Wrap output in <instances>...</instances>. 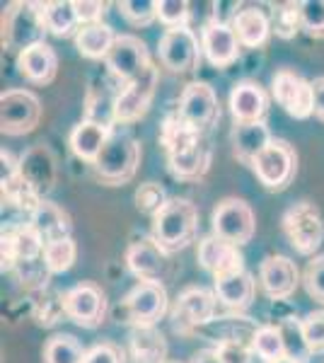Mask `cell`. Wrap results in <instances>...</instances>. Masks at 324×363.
I'll use <instances>...</instances> for the list:
<instances>
[{
  "instance_id": "6da1fadb",
  "label": "cell",
  "mask_w": 324,
  "mask_h": 363,
  "mask_svg": "<svg viewBox=\"0 0 324 363\" xmlns=\"http://www.w3.org/2000/svg\"><path fill=\"white\" fill-rule=\"evenodd\" d=\"M160 140L167 153L169 172L179 179H199L211 165V145L203 133L194 131L179 119V114H169L162 124Z\"/></svg>"
},
{
  "instance_id": "7a4b0ae2",
  "label": "cell",
  "mask_w": 324,
  "mask_h": 363,
  "mask_svg": "<svg viewBox=\"0 0 324 363\" xmlns=\"http://www.w3.org/2000/svg\"><path fill=\"white\" fill-rule=\"evenodd\" d=\"M199 235V208L189 199H169L152 218V240L164 255L184 250Z\"/></svg>"
},
{
  "instance_id": "3957f363",
  "label": "cell",
  "mask_w": 324,
  "mask_h": 363,
  "mask_svg": "<svg viewBox=\"0 0 324 363\" xmlns=\"http://www.w3.org/2000/svg\"><path fill=\"white\" fill-rule=\"evenodd\" d=\"M140 165V143L128 133L114 131L95 160L97 177L109 186L126 184L135 177Z\"/></svg>"
},
{
  "instance_id": "277c9868",
  "label": "cell",
  "mask_w": 324,
  "mask_h": 363,
  "mask_svg": "<svg viewBox=\"0 0 324 363\" xmlns=\"http://www.w3.org/2000/svg\"><path fill=\"white\" fill-rule=\"evenodd\" d=\"M250 167L269 191H281L296 179L298 153L288 140L274 138L267 148L255 157V162H252Z\"/></svg>"
},
{
  "instance_id": "5b68a950",
  "label": "cell",
  "mask_w": 324,
  "mask_h": 363,
  "mask_svg": "<svg viewBox=\"0 0 324 363\" xmlns=\"http://www.w3.org/2000/svg\"><path fill=\"white\" fill-rule=\"evenodd\" d=\"M211 223H213V235L235 245V247H242V245L252 242L257 230L255 211H252V206L245 199L238 196H228L223 201H218L213 216H211Z\"/></svg>"
},
{
  "instance_id": "8992f818",
  "label": "cell",
  "mask_w": 324,
  "mask_h": 363,
  "mask_svg": "<svg viewBox=\"0 0 324 363\" xmlns=\"http://www.w3.org/2000/svg\"><path fill=\"white\" fill-rule=\"evenodd\" d=\"M121 310L133 327H155L169 310L167 291L155 281H138L121 301Z\"/></svg>"
},
{
  "instance_id": "52a82bcc",
  "label": "cell",
  "mask_w": 324,
  "mask_h": 363,
  "mask_svg": "<svg viewBox=\"0 0 324 363\" xmlns=\"http://www.w3.org/2000/svg\"><path fill=\"white\" fill-rule=\"evenodd\" d=\"M157 80H160V70H157L155 63H150L138 78L123 85L114 97L111 121H116V124H133L140 116L148 114V107L152 97H155Z\"/></svg>"
},
{
  "instance_id": "ba28073f",
  "label": "cell",
  "mask_w": 324,
  "mask_h": 363,
  "mask_svg": "<svg viewBox=\"0 0 324 363\" xmlns=\"http://www.w3.org/2000/svg\"><path fill=\"white\" fill-rule=\"evenodd\" d=\"M201 42L194 34V29L186 27H172L164 29V34L157 42V58L160 66L167 68L169 73H191L201 63Z\"/></svg>"
},
{
  "instance_id": "9c48e42d",
  "label": "cell",
  "mask_w": 324,
  "mask_h": 363,
  "mask_svg": "<svg viewBox=\"0 0 324 363\" xmlns=\"http://www.w3.org/2000/svg\"><path fill=\"white\" fill-rule=\"evenodd\" d=\"M284 233L300 255H315L324 242V220L315 203H293L284 213Z\"/></svg>"
},
{
  "instance_id": "30bf717a",
  "label": "cell",
  "mask_w": 324,
  "mask_h": 363,
  "mask_svg": "<svg viewBox=\"0 0 324 363\" xmlns=\"http://www.w3.org/2000/svg\"><path fill=\"white\" fill-rule=\"evenodd\" d=\"M271 95L293 119H308L315 114V92L312 83L291 68H281L271 80Z\"/></svg>"
},
{
  "instance_id": "8fae6325",
  "label": "cell",
  "mask_w": 324,
  "mask_h": 363,
  "mask_svg": "<svg viewBox=\"0 0 324 363\" xmlns=\"http://www.w3.org/2000/svg\"><path fill=\"white\" fill-rule=\"evenodd\" d=\"M41 121V99L32 90H8L0 97V128L5 136H25Z\"/></svg>"
},
{
  "instance_id": "7c38bea8",
  "label": "cell",
  "mask_w": 324,
  "mask_h": 363,
  "mask_svg": "<svg viewBox=\"0 0 324 363\" xmlns=\"http://www.w3.org/2000/svg\"><path fill=\"white\" fill-rule=\"evenodd\" d=\"M61 303H63V313L75 325L85 327V330L99 327L104 322V315H107V296L92 281H82V284L66 291Z\"/></svg>"
},
{
  "instance_id": "4fadbf2b",
  "label": "cell",
  "mask_w": 324,
  "mask_h": 363,
  "mask_svg": "<svg viewBox=\"0 0 324 363\" xmlns=\"http://www.w3.org/2000/svg\"><path fill=\"white\" fill-rule=\"evenodd\" d=\"M177 114L194 131L206 133L218 121V116H220L216 90L208 83H199V80L196 83H189L181 90Z\"/></svg>"
},
{
  "instance_id": "5bb4252c",
  "label": "cell",
  "mask_w": 324,
  "mask_h": 363,
  "mask_svg": "<svg viewBox=\"0 0 324 363\" xmlns=\"http://www.w3.org/2000/svg\"><path fill=\"white\" fill-rule=\"evenodd\" d=\"M104 63H107L109 73L126 85L138 78L152 61L143 39L135 37V34H119L114 46H111L109 56L104 58Z\"/></svg>"
},
{
  "instance_id": "9a60e30c",
  "label": "cell",
  "mask_w": 324,
  "mask_h": 363,
  "mask_svg": "<svg viewBox=\"0 0 324 363\" xmlns=\"http://www.w3.org/2000/svg\"><path fill=\"white\" fill-rule=\"evenodd\" d=\"M218 298L213 291L201 289V286H189L174 301L172 320L179 332H191L201 325H208L216 318Z\"/></svg>"
},
{
  "instance_id": "2e32d148",
  "label": "cell",
  "mask_w": 324,
  "mask_h": 363,
  "mask_svg": "<svg viewBox=\"0 0 324 363\" xmlns=\"http://www.w3.org/2000/svg\"><path fill=\"white\" fill-rule=\"evenodd\" d=\"M259 284H262L264 294L274 301H284L296 294L300 284V272L296 262L284 255H269L259 264Z\"/></svg>"
},
{
  "instance_id": "e0dca14e",
  "label": "cell",
  "mask_w": 324,
  "mask_h": 363,
  "mask_svg": "<svg viewBox=\"0 0 324 363\" xmlns=\"http://www.w3.org/2000/svg\"><path fill=\"white\" fill-rule=\"evenodd\" d=\"M5 34H8V42L13 44L17 51H25L29 46L44 44L46 25H44V17H41L39 3L17 5V10H13V13L8 15Z\"/></svg>"
},
{
  "instance_id": "ac0fdd59",
  "label": "cell",
  "mask_w": 324,
  "mask_h": 363,
  "mask_svg": "<svg viewBox=\"0 0 324 363\" xmlns=\"http://www.w3.org/2000/svg\"><path fill=\"white\" fill-rule=\"evenodd\" d=\"M17 174L29 186V191H34L39 199H44L54 189L56 182V160L51 155V150L46 145L29 148L25 157L17 162Z\"/></svg>"
},
{
  "instance_id": "d6986e66",
  "label": "cell",
  "mask_w": 324,
  "mask_h": 363,
  "mask_svg": "<svg viewBox=\"0 0 324 363\" xmlns=\"http://www.w3.org/2000/svg\"><path fill=\"white\" fill-rule=\"evenodd\" d=\"M201 49L206 58L211 61V66L228 68L240 56V39L235 34V29L230 27V22L216 20L213 17L201 29Z\"/></svg>"
},
{
  "instance_id": "ffe728a7",
  "label": "cell",
  "mask_w": 324,
  "mask_h": 363,
  "mask_svg": "<svg viewBox=\"0 0 324 363\" xmlns=\"http://www.w3.org/2000/svg\"><path fill=\"white\" fill-rule=\"evenodd\" d=\"M199 264L213 279H220L228 277V274L242 272L245 259L235 245L225 242V240H220L218 235H208L199 242Z\"/></svg>"
},
{
  "instance_id": "44dd1931",
  "label": "cell",
  "mask_w": 324,
  "mask_h": 363,
  "mask_svg": "<svg viewBox=\"0 0 324 363\" xmlns=\"http://www.w3.org/2000/svg\"><path fill=\"white\" fill-rule=\"evenodd\" d=\"M269 109V95L255 80H242L230 90V112L235 124H257L264 121Z\"/></svg>"
},
{
  "instance_id": "7402d4cb",
  "label": "cell",
  "mask_w": 324,
  "mask_h": 363,
  "mask_svg": "<svg viewBox=\"0 0 324 363\" xmlns=\"http://www.w3.org/2000/svg\"><path fill=\"white\" fill-rule=\"evenodd\" d=\"M126 264L140 281H155L162 284L164 269H167V255L157 247V242L150 238H140L128 245Z\"/></svg>"
},
{
  "instance_id": "603a6c76",
  "label": "cell",
  "mask_w": 324,
  "mask_h": 363,
  "mask_svg": "<svg viewBox=\"0 0 324 363\" xmlns=\"http://www.w3.org/2000/svg\"><path fill=\"white\" fill-rule=\"evenodd\" d=\"M111 126L107 121H99V119H85L80 121L78 126L70 131L68 136V143H70V150L85 162H92L102 153V148L107 145V140L111 138Z\"/></svg>"
},
{
  "instance_id": "cb8c5ba5",
  "label": "cell",
  "mask_w": 324,
  "mask_h": 363,
  "mask_svg": "<svg viewBox=\"0 0 324 363\" xmlns=\"http://www.w3.org/2000/svg\"><path fill=\"white\" fill-rule=\"evenodd\" d=\"M17 70L34 85L54 83L58 73V56L49 44H37L17 54Z\"/></svg>"
},
{
  "instance_id": "d4e9b609",
  "label": "cell",
  "mask_w": 324,
  "mask_h": 363,
  "mask_svg": "<svg viewBox=\"0 0 324 363\" xmlns=\"http://www.w3.org/2000/svg\"><path fill=\"white\" fill-rule=\"evenodd\" d=\"M213 281H216V286H213L216 298L225 308L235 310V313H242V310L250 308L252 301H255L257 284H255V277H252L247 269L228 274V277H220V279H213Z\"/></svg>"
},
{
  "instance_id": "484cf974",
  "label": "cell",
  "mask_w": 324,
  "mask_h": 363,
  "mask_svg": "<svg viewBox=\"0 0 324 363\" xmlns=\"http://www.w3.org/2000/svg\"><path fill=\"white\" fill-rule=\"evenodd\" d=\"M29 225L39 233L44 245L56 242V240L70 238V218L58 203L49 201V199H41L39 206L29 213Z\"/></svg>"
},
{
  "instance_id": "4316f807",
  "label": "cell",
  "mask_w": 324,
  "mask_h": 363,
  "mask_svg": "<svg viewBox=\"0 0 324 363\" xmlns=\"http://www.w3.org/2000/svg\"><path fill=\"white\" fill-rule=\"evenodd\" d=\"M230 27L238 34L240 46H247V49L262 46L271 34V20L259 8L238 10V13L230 17Z\"/></svg>"
},
{
  "instance_id": "83f0119b",
  "label": "cell",
  "mask_w": 324,
  "mask_h": 363,
  "mask_svg": "<svg viewBox=\"0 0 324 363\" xmlns=\"http://www.w3.org/2000/svg\"><path fill=\"white\" fill-rule=\"evenodd\" d=\"M271 140L274 138H271L269 126L264 124V121H257V124H235L233 148H235L238 160L247 162V165L255 162V157L267 148Z\"/></svg>"
},
{
  "instance_id": "f1b7e54d",
  "label": "cell",
  "mask_w": 324,
  "mask_h": 363,
  "mask_svg": "<svg viewBox=\"0 0 324 363\" xmlns=\"http://www.w3.org/2000/svg\"><path fill=\"white\" fill-rule=\"evenodd\" d=\"M116 37H119V34H116L109 25H104V22H99V25H85L78 29V34H75V49H78L80 56L99 61V58L109 56Z\"/></svg>"
},
{
  "instance_id": "f546056e",
  "label": "cell",
  "mask_w": 324,
  "mask_h": 363,
  "mask_svg": "<svg viewBox=\"0 0 324 363\" xmlns=\"http://www.w3.org/2000/svg\"><path fill=\"white\" fill-rule=\"evenodd\" d=\"M131 356L135 363H164L167 344L155 327H135L131 332Z\"/></svg>"
},
{
  "instance_id": "4dcf8cb0",
  "label": "cell",
  "mask_w": 324,
  "mask_h": 363,
  "mask_svg": "<svg viewBox=\"0 0 324 363\" xmlns=\"http://www.w3.org/2000/svg\"><path fill=\"white\" fill-rule=\"evenodd\" d=\"M41 17H44L46 32L56 34V37H70V34H78L80 22L78 15H75L73 3H63V0H56V3H39Z\"/></svg>"
},
{
  "instance_id": "1f68e13d",
  "label": "cell",
  "mask_w": 324,
  "mask_h": 363,
  "mask_svg": "<svg viewBox=\"0 0 324 363\" xmlns=\"http://www.w3.org/2000/svg\"><path fill=\"white\" fill-rule=\"evenodd\" d=\"M252 351L267 363L286 359L288 344H286L284 330H281V327H274V325L257 327V330L252 332Z\"/></svg>"
},
{
  "instance_id": "d6a6232c",
  "label": "cell",
  "mask_w": 324,
  "mask_h": 363,
  "mask_svg": "<svg viewBox=\"0 0 324 363\" xmlns=\"http://www.w3.org/2000/svg\"><path fill=\"white\" fill-rule=\"evenodd\" d=\"M87 349L73 335H54L44 344V363H82Z\"/></svg>"
},
{
  "instance_id": "836d02e7",
  "label": "cell",
  "mask_w": 324,
  "mask_h": 363,
  "mask_svg": "<svg viewBox=\"0 0 324 363\" xmlns=\"http://www.w3.org/2000/svg\"><path fill=\"white\" fill-rule=\"evenodd\" d=\"M78 259V245L73 238H63L56 242H49L44 247V264L51 274H63Z\"/></svg>"
},
{
  "instance_id": "e575fe53",
  "label": "cell",
  "mask_w": 324,
  "mask_h": 363,
  "mask_svg": "<svg viewBox=\"0 0 324 363\" xmlns=\"http://www.w3.org/2000/svg\"><path fill=\"white\" fill-rule=\"evenodd\" d=\"M300 325V337L310 354H324V310L308 313Z\"/></svg>"
},
{
  "instance_id": "d590c367",
  "label": "cell",
  "mask_w": 324,
  "mask_h": 363,
  "mask_svg": "<svg viewBox=\"0 0 324 363\" xmlns=\"http://www.w3.org/2000/svg\"><path fill=\"white\" fill-rule=\"evenodd\" d=\"M167 201L169 199L157 182H145V184H140L138 189H135V208H138L140 213L152 216V218L160 213Z\"/></svg>"
},
{
  "instance_id": "8d00e7d4",
  "label": "cell",
  "mask_w": 324,
  "mask_h": 363,
  "mask_svg": "<svg viewBox=\"0 0 324 363\" xmlns=\"http://www.w3.org/2000/svg\"><path fill=\"white\" fill-rule=\"evenodd\" d=\"M300 27L315 39H324V0H305L298 3Z\"/></svg>"
},
{
  "instance_id": "74e56055",
  "label": "cell",
  "mask_w": 324,
  "mask_h": 363,
  "mask_svg": "<svg viewBox=\"0 0 324 363\" xmlns=\"http://www.w3.org/2000/svg\"><path fill=\"white\" fill-rule=\"evenodd\" d=\"M116 8L135 27H148L157 17V0H123Z\"/></svg>"
},
{
  "instance_id": "f35d334b",
  "label": "cell",
  "mask_w": 324,
  "mask_h": 363,
  "mask_svg": "<svg viewBox=\"0 0 324 363\" xmlns=\"http://www.w3.org/2000/svg\"><path fill=\"white\" fill-rule=\"evenodd\" d=\"M191 5L186 0H157V20L167 29L186 27L191 15Z\"/></svg>"
},
{
  "instance_id": "ab89813d",
  "label": "cell",
  "mask_w": 324,
  "mask_h": 363,
  "mask_svg": "<svg viewBox=\"0 0 324 363\" xmlns=\"http://www.w3.org/2000/svg\"><path fill=\"white\" fill-rule=\"evenodd\" d=\"M303 284H305V291H308L315 301L324 303V255L308 262V267H305V272H303Z\"/></svg>"
},
{
  "instance_id": "60d3db41",
  "label": "cell",
  "mask_w": 324,
  "mask_h": 363,
  "mask_svg": "<svg viewBox=\"0 0 324 363\" xmlns=\"http://www.w3.org/2000/svg\"><path fill=\"white\" fill-rule=\"evenodd\" d=\"M216 354L223 363H252L255 351L240 339H223V342H218Z\"/></svg>"
},
{
  "instance_id": "b9f144b4",
  "label": "cell",
  "mask_w": 324,
  "mask_h": 363,
  "mask_svg": "<svg viewBox=\"0 0 324 363\" xmlns=\"http://www.w3.org/2000/svg\"><path fill=\"white\" fill-rule=\"evenodd\" d=\"M82 363H126V354L119 344L114 342H99L87 349Z\"/></svg>"
},
{
  "instance_id": "7bdbcfd3",
  "label": "cell",
  "mask_w": 324,
  "mask_h": 363,
  "mask_svg": "<svg viewBox=\"0 0 324 363\" xmlns=\"http://www.w3.org/2000/svg\"><path fill=\"white\" fill-rule=\"evenodd\" d=\"M300 27V13L298 5H281L279 10L274 13V29L279 37H293ZM303 29V27H300Z\"/></svg>"
},
{
  "instance_id": "ee69618b",
  "label": "cell",
  "mask_w": 324,
  "mask_h": 363,
  "mask_svg": "<svg viewBox=\"0 0 324 363\" xmlns=\"http://www.w3.org/2000/svg\"><path fill=\"white\" fill-rule=\"evenodd\" d=\"M75 15H78L80 27L85 25H99L104 13H107V3H92V0H73Z\"/></svg>"
},
{
  "instance_id": "f6af8a7d",
  "label": "cell",
  "mask_w": 324,
  "mask_h": 363,
  "mask_svg": "<svg viewBox=\"0 0 324 363\" xmlns=\"http://www.w3.org/2000/svg\"><path fill=\"white\" fill-rule=\"evenodd\" d=\"M312 92H315V116L324 121V75L312 80Z\"/></svg>"
},
{
  "instance_id": "bcb514c9",
  "label": "cell",
  "mask_w": 324,
  "mask_h": 363,
  "mask_svg": "<svg viewBox=\"0 0 324 363\" xmlns=\"http://www.w3.org/2000/svg\"><path fill=\"white\" fill-rule=\"evenodd\" d=\"M191 363H223V361L218 359L216 349H203V351H199V354L191 356Z\"/></svg>"
},
{
  "instance_id": "7dc6e473",
  "label": "cell",
  "mask_w": 324,
  "mask_h": 363,
  "mask_svg": "<svg viewBox=\"0 0 324 363\" xmlns=\"http://www.w3.org/2000/svg\"><path fill=\"white\" fill-rule=\"evenodd\" d=\"M271 363H303V361L293 359V356H286V359H279V361H271Z\"/></svg>"
},
{
  "instance_id": "c3c4849f",
  "label": "cell",
  "mask_w": 324,
  "mask_h": 363,
  "mask_svg": "<svg viewBox=\"0 0 324 363\" xmlns=\"http://www.w3.org/2000/svg\"><path fill=\"white\" fill-rule=\"evenodd\" d=\"M164 363H179V361H164Z\"/></svg>"
}]
</instances>
